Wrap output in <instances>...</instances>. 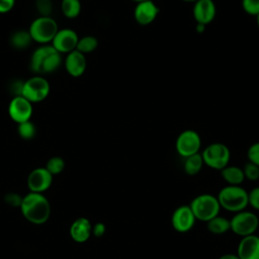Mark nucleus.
<instances>
[{"mask_svg":"<svg viewBox=\"0 0 259 259\" xmlns=\"http://www.w3.org/2000/svg\"><path fill=\"white\" fill-rule=\"evenodd\" d=\"M20 210L28 222L40 225L49 220L51 214V205L47 197L41 193L29 192L22 197Z\"/></svg>","mask_w":259,"mask_h":259,"instance_id":"f257e3e1","label":"nucleus"},{"mask_svg":"<svg viewBox=\"0 0 259 259\" xmlns=\"http://www.w3.org/2000/svg\"><path fill=\"white\" fill-rule=\"evenodd\" d=\"M62 61V55L51 45H41L32 53L29 68L36 75L50 74L60 68Z\"/></svg>","mask_w":259,"mask_h":259,"instance_id":"f03ea898","label":"nucleus"},{"mask_svg":"<svg viewBox=\"0 0 259 259\" xmlns=\"http://www.w3.org/2000/svg\"><path fill=\"white\" fill-rule=\"evenodd\" d=\"M217 198L221 208L236 213L248 206V191L241 185H227L223 187Z\"/></svg>","mask_w":259,"mask_h":259,"instance_id":"7ed1b4c3","label":"nucleus"},{"mask_svg":"<svg viewBox=\"0 0 259 259\" xmlns=\"http://www.w3.org/2000/svg\"><path fill=\"white\" fill-rule=\"evenodd\" d=\"M189 206L196 221L204 223L219 215L221 210V205L217 196L210 193H201L196 195L190 201Z\"/></svg>","mask_w":259,"mask_h":259,"instance_id":"20e7f679","label":"nucleus"},{"mask_svg":"<svg viewBox=\"0 0 259 259\" xmlns=\"http://www.w3.org/2000/svg\"><path fill=\"white\" fill-rule=\"evenodd\" d=\"M59 30L57 21L52 16H38L29 25L28 32L32 41L40 45L51 44Z\"/></svg>","mask_w":259,"mask_h":259,"instance_id":"39448f33","label":"nucleus"},{"mask_svg":"<svg viewBox=\"0 0 259 259\" xmlns=\"http://www.w3.org/2000/svg\"><path fill=\"white\" fill-rule=\"evenodd\" d=\"M259 227L257 214L251 210H241L234 213L230 220V230L237 236L243 238L254 235Z\"/></svg>","mask_w":259,"mask_h":259,"instance_id":"423d86ee","label":"nucleus"},{"mask_svg":"<svg viewBox=\"0 0 259 259\" xmlns=\"http://www.w3.org/2000/svg\"><path fill=\"white\" fill-rule=\"evenodd\" d=\"M200 154L204 165L220 171L229 165L231 159L230 149L223 143L209 144Z\"/></svg>","mask_w":259,"mask_h":259,"instance_id":"0eeeda50","label":"nucleus"},{"mask_svg":"<svg viewBox=\"0 0 259 259\" xmlns=\"http://www.w3.org/2000/svg\"><path fill=\"white\" fill-rule=\"evenodd\" d=\"M50 91L49 81L40 75H35L23 82L21 95L33 104L44 101L49 96Z\"/></svg>","mask_w":259,"mask_h":259,"instance_id":"6e6552de","label":"nucleus"},{"mask_svg":"<svg viewBox=\"0 0 259 259\" xmlns=\"http://www.w3.org/2000/svg\"><path fill=\"white\" fill-rule=\"evenodd\" d=\"M175 148L179 156L187 158L199 153L201 148V138L197 132L193 130H185L178 135L175 142Z\"/></svg>","mask_w":259,"mask_h":259,"instance_id":"1a4fd4ad","label":"nucleus"},{"mask_svg":"<svg viewBox=\"0 0 259 259\" xmlns=\"http://www.w3.org/2000/svg\"><path fill=\"white\" fill-rule=\"evenodd\" d=\"M32 105L33 104L22 95L14 96L8 104V114L17 124L30 120L33 113Z\"/></svg>","mask_w":259,"mask_h":259,"instance_id":"9d476101","label":"nucleus"},{"mask_svg":"<svg viewBox=\"0 0 259 259\" xmlns=\"http://www.w3.org/2000/svg\"><path fill=\"white\" fill-rule=\"evenodd\" d=\"M78 40L79 36L75 30L71 28H59L51 42V46L61 55H67L76 50Z\"/></svg>","mask_w":259,"mask_h":259,"instance_id":"9b49d317","label":"nucleus"},{"mask_svg":"<svg viewBox=\"0 0 259 259\" xmlns=\"http://www.w3.org/2000/svg\"><path fill=\"white\" fill-rule=\"evenodd\" d=\"M196 219L189 204H183L176 207L171 215L172 228L178 233L189 232L193 228Z\"/></svg>","mask_w":259,"mask_h":259,"instance_id":"f8f14e48","label":"nucleus"},{"mask_svg":"<svg viewBox=\"0 0 259 259\" xmlns=\"http://www.w3.org/2000/svg\"><path fill=\"white\" fill-rule=\"evenodd\" d=\"M53 182V175L46 167L33 169L27 177V186L30 192L41 193L50 188Z\"/></svg>","mask_w":259,"mask_h":259,"instance_id":"ddd939ff","label":"nucleus"},{"mask_svg":"<svg viewBox=\"0 0 259 259\" xmlns=\"http://www.w3.org/2000/svg\"><path fill=\"white\" fill-rule=\"evenodd\" d=\"M192 13L196 23L206 25L214 19L217 7L212 0H197L193 4Z\"/></svg>","mask_w":259,"mask_h":259,"instance_id":"4468645a","label":"nucleus"},{"mask_svg":"<svg viewBox=\"0 0 259 259\" xmlns=\"http://www.w3.org/2000/svg\"><path fill=\"white\" fill-rule=\"evenodd\" d=\"M159 14V8L153 0L136 4L134 9V17L141 25L152 23Z\"/></svg>","mask_w":259,"mask_h":259,"instance_id":"2eb2a0df","label":"nucleus"},{"mask_svg":"<svg viewBox=\"0 0 259 259\" xmlns=\"http://www.w3.org/2000/svg\"><path fill=\"white\" fill-rule=\"evenodd\" d=\"M64 65L67 73L70 76L75 78L80 77L84 74L87 67L86 57L84 54L75 50L66 55Z\"/></svg>","mask_w":259,"mask_h":259,"instance_id":"dca6fc26","label":"nucleus"},{"mask_svg":"<svg viewBox=\"0 0 259 259\" xmlns=\"http://www.w3.org/2000/svg\"><path fill=\"white\" fill-rule=\"evenodd\" d=\"M237 255L240 259H259V237L254 234L241 238Z\"/></svg>","mask_w":259,"mask_h":259,"instance_id":"f3484780","label":"nucleus"},{"mask_svg":"<svg viewBox=\"0 0 259 259\" xmlns=\"http://www.w3.org/2000/svg\"><path fill=\"white\" fill-rule=\"evenodd\" d=\"M92 234V225L86 218H79L70 227V236L77 243L86 242Z\"/></svg>","mask_w":259,"mask_h":259,"instance_id":"a211bd4d","label":"nucleus"},{"mask_svg":"<svg viewBox=\"0 0 259 259\" xmlns=\"http://www.w3.org/2000/svg\"><path fill=\"white\" fill-rule=\"evenodd\" d=\"M222 178L228 185H241L245 180L243 168L235 165H227L221 170Z\"/></svg>","mask_w":259,"mask_h":259,"instance_id":"6ab92c4d","label":"nucleus"},{"mask_svg":"<svg viewBox=\"0 0 259 259\" xmlns=\"http://www.w3.org/2000/svg\"><path fill=\"white\" fill-rule=\"evenodd\" d=\"M206 228L212 235L226 234L230 231V220L219 214L206 222Z\"/></svg>","mask_w":259,"mask_h":259,"instance_id":"aec40b11","label":"nucleus"},{"mask_svg":"<svg viewBox=\"0 0 259 259\" xmlns=\"http://www.w3.org/2000/svg\"><path fill=\"white\" fill-rule=\"evenodd\" d=\"M203 165H204V163H203L201 154L197 153V154L191 155L187 158H184L183 169L187 175L193 176L200 172Z\"/></svg>","mask_w":259,"mask_h":259,"instance_id":"412c9836","label":"nucleus"},{"mask_svg":"<svg viewBox=\"0 0 259 259\" xmlns=\"http://www.w3.org/2000/svg\"><path fill=\"white\" fill-rule=\"evenodd\" d=\"M32 38L27 30L18 29L14 31L10 36V45L16 50H23L30 46Z\"/></svg>","mask_w":259,"mask_h":259,"instance_id":"4be33fe9","label":"nucleus"},{"mask_svg":"<svg viewBox=\"0 0 259 259\" xmlns=\"http://www.w3.org/2000/svg\"><path fill=\"white\" fill-rule=\"evenodd\" d=\"M81 2L80 0H62L61 10L65 17L76 18L81 13Z\"/></svg>","mask_w":259,"mask_h":259,"instance_id":"5701e85b","label":"nucleus"},{"mask_svg":"<svg viewBox=\"0 0 259 259\" xmlns=\"http://www.w3.org/2000/svg\"><path fill=\"white\" fill-rule=\"evenodd\" d=\"M97 47H98V40L95 36L85 35L83 37H79L76 50L86 56L87 54L94 52L97 49Z\"/></svg>","mask_w":259,"mask_h":259,"instance_id":"b1692460","label":"nucleus"},{"mask_svg":"<svg viewBox=\"0 0 259 259\" xmlns=\"http://www.w3.org/2000/svg\"><path fill=\"white\" fill-rule=\"evenodd\" d=\"M17 133L21 139L31 140L32 138H34V136L36 134V128H35L34 123L30 119V120L18 123L17 124Z\"/></svg>","mask_w":259,"mask_h":259,"instance_id":"393cba45","label":"nucleus"},{"mask_svg":"<svg viewBox=\"0 0 259 259\" xmlns=\"http://www.w3.org/2000/svg\"><path fill=\"white\" fill-rule=\"evenodd\" d=\"M65 168V161L63 158L61 157H52L51 159H49V161L47 162L46 165V169L52 174V175H56V174H60Z\"/></svg>","mask_w":259,"mask_h":259,"instance_id":"a878e982","label":"nucleus"},{"mask_svg":"<svg viewBox=\"0 0 259 259\" xmlns=\"http://www.w3.org/2000/svg\"><path fill=\"white\" fill-rule=\"evenodd\" d=\"M245 179L250 181H257L259 179V166L248 162L243 168Z\"/></svg>","mask_w":259,"mask_h":259,"instance_id":"bb28decb","label":"nucleus"},{"mask_svg":"<svg viewBox=\"0 0 259 259\" xmlns=\"http://www.w3.org/2000/svg\"><path fill=\"white\" fill-rule=\"evenodd\" d=\"M35 8L39 13V16H51L53 11V1L52 0H36Z\"/></svg>","mask_w":259,"mask_h":259,"instance_id":"cd10ccee","label":"nucleus"},{"mask_svg":"<svg viewBox=\"0 0 259 259\" xmlns=\"http://www.w3.org/2000/svg\"><path fill=\"white\" fill-rule=\"evenodd\" d=\"M243 10L252 16L259 14V0H242Z\"/></svg>","mask_w":259,"mask_h":259,"instance_id":"c85d7f7f","label":"nucleus"},{"mask_svg":"<svg viewBox=\"0 0 259 259\" xmlns=\"http://www.w3.org/2000/svg\"><path fill=\"white\" fill-rule=\"evenodd\" d=\"M247 157L250 163L259 166V142L252 144L247 150Z\"/></svg>","mask_w":259,"mask_h":259,"instance_id":"c756f323","label":"nucleus"},{"mask_svg":"<svg viewBox=\"0 0 259 259\" xmlns=\"http://www.w3.org/2000/svg\"><path fill=\"white\" fill-rule=\"evenodd\" d=\"M248 205L255 210H259V186L248 191Z\"/></svg>","mask_w":259,"mask_h":259,"instance_id":"7c9ffc66","label":"nucleus"},{"mask_svg":"<svg viewBox=\"0 0 259 259\" xmlns=\"http://www.w3.org/2000/svg\"><path fill=\"white\" fill-rule=\"evenodd\" d=\"M15 5V0H0V14L10 12Z\"/></svg>","mask_w":259,"mask_h":259,"instance_id":"2f4dec72","label":"nucleus"},{"mask_svg":"<svg viewBox=\"0 0 259 259\" xmlns=\"http://www.w3.org/2000/svg\"><path fill=\"white\" fill-rule=\"evenodd\" d=\"M105 231H106V227L103 223H96L94 226H92V234L99 238V237H102L104 234H105Z\"/></svg>","mask_w":259,"mask_h":259,"instance_id":"473e14b6","label":"nucleus"},{"mask_svg":"<svg viewBox=\"0 0 259 259\" xmlns=\"http://www.w3.org/2000/svg\"><path fill=\"white\" fill-rule=\"evenodd\" d=\"M21 200H22V197L18 196L17 193H9L6 195V201L8 204H11L13 206H20V203H21Z\"/></svg>","mask_w":259,"mask_h":259,"instance_id":"72a5a7b5","label":"nucleus"},{"mask_svg":"<svg viewBox=\"0 0 259 259\" xmlns=\"http://www.w3.org/2000/svg\"><path fill=\"white\" fill-rule=\"evenodd\" d=\"M219 259H240L237 253H225L219 257Z\"/></svg>","mask_w":259,"mask_h":259,"instance_id":"f704fd0d","label":"nucleus"},{"mask_svg":"<svg viewBox=\"0 0 259 259\" xmlns=\"http://www.w3.org/2000/svg\"><path fill=\"white\" fill-rule=\"evenodd\" d=\"M133 2H135L136 4H139V3H142V2H146V1H149V0H131Z\"/></svg>","mask_w":259,"mask_h":259,"instance_id":"c9c22d12","label":"nucleus"},{"mask_svg":"<svg viewBox=\"0 0 259 259\" xmlns=\"http://www.w3.org/2000/svg\"><path fill=\"white\" fill-rule=\"evenodd\" d=\"M183 1H185V2H192V3H194L195 1H197V0H183Z\"/></svg>","mask_w":259,"mask_h":259,"instance_id":"e433bc0d","label":"nucleus"},{"mask_svg":"<svg viewBox=\"0 0 259 259\" xmlns=\"http://www.w3.org/2000/svg\"><path fill=\"white\" fill-rule=\"evenodd\" d=\"M256 18H257V25H258V28H259V14L256 16Z\"/></svg>","mask_w":259,"mask_h":259,"instance_id":"4c0bfd02","label":"nucleus"}]
</instances>
